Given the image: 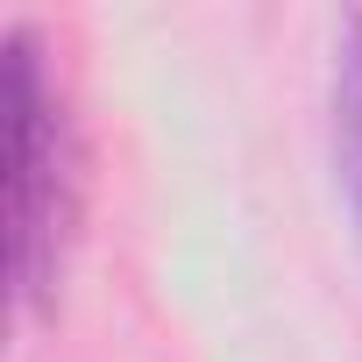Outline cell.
Returning <instances> with one entry per match:
<instances>
[{
    "mask_svg": "<svg viewBox=\"0 0 362 362\" xmlns=\"http://www.w3.org/2000/svg\"><path fill=\"white\" fill-rule=\"evenodd\" d=\"M327 128H334V185H341V206H348V235L362 249V8H348L341 29H334Z\"/></svg>",
    "mask_w": 362,
    "mask_h": 362,
    "instance_id": "7a4b0ae2",
    "label": "cell"
},
{
    "mask_svg": "<svg viewBox=\"0 0 362 362\" xmlns=\"http://www.w3.org/2000/svg\"><path fill=\"white\" fill-rule=\"evenodd\" d=\"M0 57H8V107H15V135H8V270H15L22 313H50L71 235H78L86 156H78L71 107L57 93L43 29L15 22Z\"/></svg>",
    "mask_w": 362,
    "mask_h": 362,
    "instance_id": "6da1fadb",
    "label": "cell"
}]
</instances>
